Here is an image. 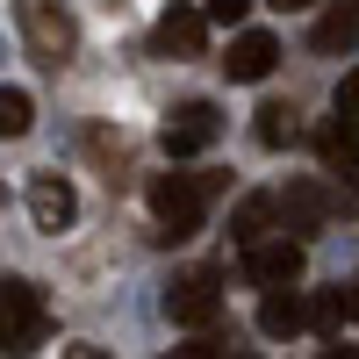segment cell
Instances as JSON below:
<instances>
[{
	"label": "cell",
	"mask_w": 359,
	"mask_h": 359,
	"mask_svg": "<svg viewBox=\"0 0 359 359\" xmlns=\"http://www.w3.org/2000/svg\"><path fill=\"white\" fill-rule=\"evenodd\" d=\"M208 194H216V172H158L151 194H144L151 216H158V237H194Z\"/></svg>",
	"instance_id": "1"
},
{
	"label": "cell",
	"mask_w": 359,
	"mask_h": 359,
	"mask_svg": "<svg viewBox=\"0 0 359 359\" xmlns=\"http://www.w3.org/2000/svg\"><path fill=\"white\" fill-rule=\"evenodd\" d=\"M15 22H22L29 57H36L43 72H57L72 57V15H65V0H15Z\"/></svg>",
	"instance_id": "2"
},
{
	"label": "cell",
	"mask_w": 359,
	"mask_h": 359,
	"mask_svg": "<svg viewBox=\"0 0 359 359\" xmlns=\"http://www.w3.org/2000/svg\"><path fill=\"white\" fill-rule=\"evenodd\" d=\"M50 338V309H43V287L29 280H0V352H29Z\"/></svg>",
	"instance_id": "3"
},
{
	"label": "cell",
	"mask_w": 359,
	"mask_h": 359,
	"mask_svg": "<svg viewBox=\"0 0 359 359\" xmlns=\"http://www.w3.org/2000/svg\"><path fill=\"white\" fill-rule=\"evenodd\" d=\"M165 316L180 323V331H208V323L223 316V273H216V266L180 273V280L165 287Z\"/></svg>",
	"instance_id": "4"
},
{
	"label": "cell",
	"mask_w": 359,
	"mask_h": 359,
	"mask_svg": "<svg viewBox=\"0 0 359 359\" xmlns=\"http://www.w3.org/2000/svg\"><path fill=\"white\" fill-rule=\"evenodd\" d=\"M216 137H223V115L208 108V101H187V108H172V115H165V130H158L165 158H194V151H208Z\"/></svg>",
	"instance_id": "5"
},
{
	"label": "cell",
	"mask_w": 359,
	"mask_h": 359,
	"mask_svg": "<svg viewBox=\"0 0 359 359\" xmlns=\"http://www.w3.org/2000/svg\"><path fill=\"white\" fill-rule=\"evenodd\" d=\"M29 216H36V230H72L79 216V194H72V180H57V172H36L29 180Z\"/></svg>",
	"instance_id": "6"
},
{
	"label": "cell",
	"mask_w": 359,
	"mask_h": 359,
	"mask_svg": "<svg viewBox=\"0 0 359 359\" xmlns=\"http://www.w3.org/2000/svg\"><path fill=\"white\" fill-rule=\"evenodd\" d=\"M151 43H158L165 57H201V43H208V8H201V15H194V8H165L158 29H151Z\"/></svg>",
	"instance_id": "7"
},
{
	"label": "cell",
	"mask_w": 359,
	"mask_h": 359,
	"mask_svg": "<svg viewBox=\"0 0 359 359\" xmlns=\"http://www.w3.org/2000/svg\"><path fill=\"white\" fill-rule=\"evenodd\" d=\"M273 65H280V43L266 36V29H245V36L230 43V57H223V72H230V79H245V86H252V79H266Z\"/></svg>",
	"instance_id": "8"
},
{
	"label": "cell",
	"mask_w": 359,
	"mask_h": 359,
	"mask_svg": "<svg viewBox=\"0 0 359 359\" xmlns=\"http://www.w3.org/2000/svg\"><path fill=\"white\" fill-rule=\"evenodd\" d=\"M245 273L259 287H294V280H302V245H252Z\"/></svg>",
	"instance_id": "9"
},
{
	"label": "cell",
	"mask_w": 359,
	"mask_h": 359,
	"mask_svg": "<svg viewBox=\"0 0 359 359\" xmlns=\"http://www.w3.org/2000/svg\"><path fill=\"white\" fill-rule=\"evenodd\" d=\"M280 216H287V230H323V223H331V187L294 180V187L280 194Z\"/></svg>",
	"instance_id": "10"
},
{
	"label": "cell",
	"mask_w": 359,
	"mask_h": 359,
	"mask_svg": "<svg viewBox=\"0 0 359 359\" xmlns=\"http://www.w3.org/2000/svg\"><path fill=\"white\" fill-rule=\"evenodd\" d=\"M316 151H323V165H331V172H352L359 165V115H331V123H323L316 130Z\"/></svg>",
	"instance_id": "11"
},
{
	"label": "cell",
	"mask_w": 359,
	"mask_h": 359,
	"mask_svg": "<svg viewBox=\"0 0 359 359\" xmlns=\"http://www.w3.org/2000/svg\"><path fill=\"white\" fill-rule=\"evenodd\" d=\"M323 57H338V50H352L359 43V0H331L323 8V22H316V36H309Z\"/></svg>",
	"instance_id": "12"
},
{
	"label": "cell",
	"mask_w": 359,
	"mask_h": 359,
	"mask_svg": "<svg viewBox=\"0 0 359 359\" xmlns=\"http://www.w3.org/2000/svg\"><path fill=\"white\" fill-rule=\"evenodd\" d=\"M302 323H309V309L294 302L287 287H266V302H259V331H266V338H294Z\"/></svg>",
	"instance_id": "13"
},
{
	"label": "cell",
	"mask_w": 359,
	"mask_h": 359,
	"mask_svg": "<svg viewBox=\"0 0 359 359\" xmlns=\"http://www.w3.org/2000/svg\"><path fill=\"white\" fill-rule=\"evenodd\" d=\"M266 223H273V201H266V194H245V201H237V216H230V230H237V245H259V237H266Z\"/></svg>",
	"instance_id": "14"
},
{
	"label": "cell",
	"mask_w": 359,
	"mask_h": 359,
	"mask_svg": "<svg viewBox=\"0 0 359 359\" xmlns=\"http://www.w3.org/2000/svg\"><path fill=\"white\" fill-rule=\"evenodd\" d=\"M29 123H36V101L22 86H0V137H29Z\"/></svg>",
	"instance_id": "15"
},
{
	"label": "cell",
	"mask_w": 359,
	"mask_h": 359,
	"mask_svg": "<svg viewBox=\"0 0 359 359\" xmlns=\"http://www.w3.org/2000/svg\"><path fill=\"white\" fill-rule=\"evenodd\" d=\"M252 137L266 144V151H280V144L294 137V108H280V101H266V108H259V123H252Z\"/></svg>",
	"instance_id": "16"
},
{
	"label": "cell",
	"mask_w": 359,
	"mask_h": 359,
	"mask_svg": "<svg viewBox=\"0 0 359 359\" xmlns=\"http://www.w3.org/2000/svg\"><path fill=\"white\" fill-rule=\"evenodd\" d=\"M309 323H316V338H338V323H352V316H345V294H316V302H309Z\"/></svg>",
	"instance_id": "17"
},
{
	"label": "cell",
	"mask_w": 359,
	"mask_h": 359,
	"mask_svg": "<svg viewBox=\"0 0 359 359\" xmlns=\"http://www.w3.org/2000/svg\"><path fill=\"white\" fill-rule=\"evenodd\" d=\"M252 15V0H208V22H223V29H237Z\"/></svg>",
	"instance_id": "18"
},
{
	"label": "cell",
	"mask_w": 359,
	"mask_h": 359,
	"mask_svg": "<svg viewBox=\"0 0 359 359\" xmlns=\"http://www.w3.org/2000/svg\"><path fill=\"white\" fill-rule=\"evenodd\" d=\"M338 108H345V115H359V72H345V86H338Z\"/></svg>",
	"instance_id": "19"
},
{
	"label": "cell",
	"mask_w": 359,
	"mask_h": 359,
	"mask_svg": "<svg viewBox=\"0 0 359 359\" xmlns=\"http://www.w3.org/2000/svg\"><path fill=\"white\" fill-rule=\"evenodd\" d=\"M338 294H345V316L359 323V273H352V280H338Z\"/></svg>",
	"instance_id": "20"
},
{
	"label": "cell",
	"mask_w": 359,
	"mask_h": 359,
	"mask_svg": "<svg viewBox=\"0 0 359 359\" xmlns=\"http://www.w3.org/2000/svg\"><path fill=\"white\" fill-rule=\"evenodd\" d=\"M266 8H280V15H294V8H309V0H266Z\"/></svg>",
	"instance_id": "21"
}]
</instances>
